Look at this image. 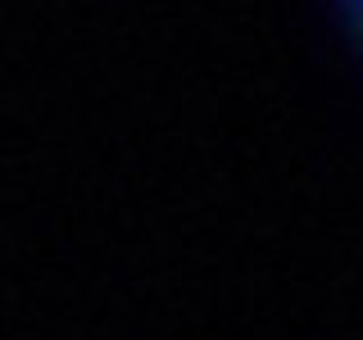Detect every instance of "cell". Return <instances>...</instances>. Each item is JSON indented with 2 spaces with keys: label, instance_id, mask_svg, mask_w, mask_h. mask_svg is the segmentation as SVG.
I'll return each mask as SVG.
<instances>
[{
  "label": "cell",
  "instance_id": "1",
  "mask_svg": "<svg viewBox=\"0 0 363 340\" xmlns=\"http://www.w3.org/2000/svg\"><path fill=\"white\" fill-rule=\"evenodd\" d=\"M336 14L345 23V37L354 41V50L363 55V0H336Z\"/></svg>",
  "mask_w": 363,
  "mask_h": 340
}]
</instances>
